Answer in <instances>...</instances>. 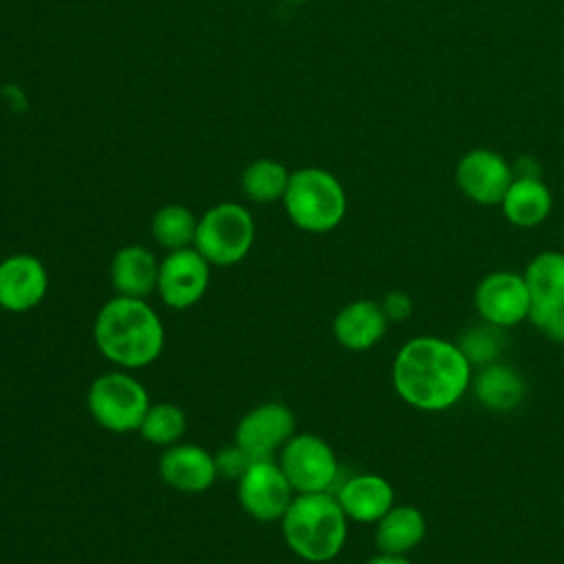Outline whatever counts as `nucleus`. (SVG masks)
<instances>
[{
	"instance_id": "obj_1",
	"label": "nucleus",
	"mask_w": 564,
	"mask_h": 564,
	"mask_svg": "<svg viewBox=\"0 0 564 564\" xmlns=\"http://www.w3.org/2000/svg\"><path fill=\"white\" fill-rule=\"evenodd\" d=\"M474 377L456 341L419 335L408 339L392 361L394 392L412 408L443 412L456 405L469 390Z\"/></svg>"
},
{
	"instance_id": "obj_2",
	"label": "nucleus",
	"mask_w": 564,
	"mask_h": 564,
	"mask_svg": "<svg viewBox=\"0 0 564 564\" xmlns=\"http://www.w3.org/2000/svg\"><path fill=\"white\" fill-rule=\"evenodd\" d=\"M93 339L101 357L121 370L134 372L161 357L165 328L148 300L115 295L97 311Z\"/></svg>"
},
{
	"instance_id": "obj_3",
	"label": "nucleus",
	"mask_w": 564,
	"mask_h": 564,
	"mask_svg": "<svg viewBox=\"0 0 564 564\" xmlns=\"http://www.w3.org/2000/svg\"><path fill=\"white\" fill-rule=\"evenodd\" d=\"M348 522L335 494H295L280 520V529L286 546L300 560L324 564L341 553Z\"/></svg>"
},
{
	"instance_id": "obj_4",
	"label": "nucleus",
	"mask_w": 564,
	"mask_h": 564,
	"mask_svg": "<svg viewBox=\"0 0 564 564\" xmlns=\"http://www.w3.org/2000/svg\"><path fill=\"white\" fill-rule=\"evenodd\" d=\"M282 205L297 229L326 234L344 220L348 203L335 174L324 167H300L291 172Z\"/></svg>"
},
{
	"instance_id": "obj_5",
	"label": "nucleus",
	"mask_w": 564,
	"mask_h": 564,
	"mask_svg": "<svg viewBox=\"0 0 564 564\" xmlns=\"http://www.w3.org/2000/svg\"><path fill=\"white\" fill-rule=\"evenodd\" d=\"M150 403L145 386L121 368L95 377L86 392V408L93 421L115 434L137 432Z\"/></svg>"
},
{
	"instance_id": "obj_6",
	"label": "nucleus",
	"mask_w": 564,
	"mask_h": 564,
	"mask_svg": "<svg viewBox=\"0 0 564 564\" xmlns=\"http://www.w3.org/2000/svg\"><path fill=\"white\" fill-rule=\"evenodd\" d=\"M256 240L251 212L240 203H218L209 207L196 227L194 249L212 267H231L247 258Z\"/></svg>"
},
{
	"instance_id": "obj_7",
	"label": "nucleus",
	"mask_w": 564,
	"mask_h": 564,
	"mask_svg": "<svg viewBox=\"0 0 564 564\" xmlns=\"http://www.w3.org/2000/svg\"><path fill=\"white\" fill-rule=\"evenodd\" d=\"M278 465L295 494L330 491L339 474L333 447L313 432H295L278 452Z\"/></svg>"
},
{
	"instance_id": "obj_8",
	"label": "nucleus",
	"mask_w": 564,
	"mask_h": 564,
	"mask_svg": "<svg viewBox=\"0 0 564 564\" xmlns=\"http://www.w3.org/2000/svg\"><path fill=\"white\" fill-rule=\"evenodd\" d=\"M236 496L247 516L258 522H280L295 491L275 458H258L240 474Z\"/></svg>"
},
{
	"instance_id": "obj_9",
	"label": "nucleus",
	"mask_w": 564,
	"mask_h": 564,
	"mask_svg": "<svg viewBox=\"0 0 564 564\" xmlns=\"http://www.w3.org/2000/svg\"><path fill=\"white\" fill-rule=\"evenodd\" d=\"M212 264L194 247L167 251L159 262L156 293L167 308L185 311L198 304L209 286Z\"/></svg>"
},
{
	"instance_id": "obj_10",
	"label": "nucleus",
	"mask_w": 564,
	"mask_h": 564,
	"mask_svg": "<svg viewBox=\"0 0 564 564\" xmlns=\"http://www.w3.org/2000/svg\"><path fill=\"white\" fill-rule=\"evenodd\" d=\"M293 434V410L280 401H264L242 414L234 432V443L240 445L253 460L275 458Z\"/></svg>"
},
{
	"instance_id": "obj_11",
	"label": "nucleus",
	"mask_w": 564,
	"mask_h": 564,
	"mask_svg": "<svg viewBox=\"0 0 564 564\" xmlns=\"http://www.w3.org/2000/svg\"><path fill=\"white\" fill-rule=\"evenodd\" d=\"M474 304L482 322L505 330L529 319L531 295L524 275L513 271L487 273L474 291Z\"/></svg>"
},
{
	"instance_id": "obj_12",
	"label": "nucleus",
	"mask_w": 564,
	"mask_h": 564,
	"mask_svg": "<svg viewBox=\"0 0 564 564\" xmlns=\"http://www.w3.org/2000/svg\"><path fill=\"white\" fill-rule=\"evenodd\" d=\"M511 181L513 170L507 159L487 148L469 150L456 163V185L478 205H500Z\"/></svg>"
},
{
	"instance_id": "obj_13",
	"label": "nucleus",
	"mask_w": 564,
	"mask_h": 564,
	"mask_svg": "<svg viewBox=\"0 0 564 564\" xmlns=\"http://www.w3.org/2000/svg\"><path fill=\"white\" fill-rule=\"evenodd\" d=\"M48 291V271L33 253H11L0 260V311L26 313Z\"/></svg>"
},
{
	"instance_id": "obj_14",
	"label": "nucleus",
	"mask_w": 564,
	"mask_h": 564,
	"mask_svg": "<svg viewBox=\"0 0 564 564\" xmlns=\"http://www.w3.org/2000/svg\"><path fill=\"white\" fill-rule=\"evenodd\" d=\"M161 480L181 494H203L218 478L216 458L196 443H174L159 456Z\"/></svg>"
},
{
	"instance_id": "obj_15",
	"label": "nucleus",
	"mask_w": 564,
	"mask_h": 564,
	"mask_svg": "<svg viewBox=\"0 0 564 564\" xmlns=\"http://www.w3.org/2000/svg\"><path fill=\"white\" fill-rule=\"evenodd\" d=\"M335 498L346 518L361 524H375L394 507V489L388 478L379 474H355L344 480Z\"/></svg>"
},
{
	"instance_id": "obj_16",
	"label": "nucleus",
	"mask_w": 564,
	"mask_h": 564,
	"mask_svg": "<svg viewBox=\"0 0 564 564\" xmlns=\"http://www.w3.org/2000/svg\"><path fill=\"white\" fill-rule=\"evenodd\" d=\"M390 319L375 300H352L344 304L333 319V335L339 346L352 352H364L377 346Z\"/></svg>"
},
{
	"instance_id": "obj_17",
	"label": "nucleus",
	"mask_w": 564,
	"mask_h": 564,
	"mask_svg": "<svg viewBox=\"0 0 564 564\" xmlns=\"http://www.w3.org/2000/svg\"><path fill=\"white\" fill-rule=\"evenodd\" d=\"M476 401L489 412H513L527 399L529 386L522 372L505 361H491L480 366L471 377V386Z\"/></svg>"
},
{
	"instance_id": "obj_18",
	"label": "nucleus",
	"mask_w": 564,
	"mask_h": 564,
	"mask_svg": "<svg viewBox=\"0 0 564 564\" xmlns=\"http://www.w3.org/2000/svg\"><path fill=\"white\" fill-rule=\"evenodd\" d=\"M159 262L161 260H156L143 245L121 247L110 262V284L115 295L148 300V295L156 291Z\"/></svg>"
},
{
	"instance_id": "obj_19",
	"label": "nucleus",
	"mask_w": 564,
	"mask_h": 564,
	"mask_svg": "<svg viewBox=\"0 0 564 564\" xmlns=\"http://www.w3.org/2000/svg\"><path fill=\"white\" fill-rule=\"evenodd\" d=\"M425 516L414 505H394L375 522V546L379 553L405 555L425 538Z\"/></svg>"
},
{
	"instance_id": "obj_20",
	"label": "nucleus",
	"mask_w": 564,
	"mask_h": 564,
	"mask_svg": "<svg viewBox=\"0 0 564 564\" xmlns=\"http://www.w3.org/2000/svg\"><path fill=\"white\" fill-rule=\"evenodd\" d=\"M505 218L516 227H538L551 214L553 198L542 178L516 176L500 200Z\"/></svg>"
},
{
	"instance_id": "obj_21",
	"label": "nucleus",
	"mask_w": 564,
	"mask_h": 564,
	"mask_svg": "<svg viewBox=\"0 0 564 564\" xmlns=\"http://www.w3.org/2000/svg\"><path fill=\"white\" fill-rule=\"evenodd\" d=\"M531 306H564V253L540 251L524 269Z\"/></svg>"
},
{
	"instance_id": "obj_22",
	"label": "nucleus",
	"mask_w": 564,
	"mask_h": 564,
	"mask_svg": "<svg viewBox=\"0 0 564 564\" xmlns=\"http://www.w3.org/2000/svg\"><path fill=\"white\" fill-rule=\"evenodd\" d=\"M196 227L198 218L192 214V209L178 203H167L159 207L150 223V231L156 245H161L165 251L194 247Z\"/></svg>"
},
{
	"instance_id": "obj_23",
	"label": "nucleus",
	"mask_w": 564,
	"mask_h": 564,
	"mask_svg": "<svg viewBox=\"0 0 564 564\" xmlns=\"http://www.w3.org/2000/svg\"><path fill=\"white\" fill-rule=\"evenodd\" d=\"M291 172L286 170V165H282L275 159H256L251 161L240 176V185L245 196L251 203H273V200H282L286 185H289Z\"/></svg>"
},
{
	"instance_id": "obj_24",
	"label": "nucleus",
	"mask_w": 564,
	"mask_h": 564,
	"mask_svg": "<svg viewBox=\"0 0 564 564\" xmlns=\"http://www.w3.org/2000/svg\"><path fill=\"white\" fill-rule=\"evenodd\" d=\"M185 430H187L185 410L178 408L176 403L159 401V403H150L137 432L145 443L165 449L174 443H181Z\"/></svg>"
},
{
	"instance_id": "obj_25",
	"label": "nucleus",
	"mask_w": 564,
	"mask_h": 564,
	"mask_svg": "<svg viewBox=\"0 0 564 564\" xmlns=\"http://www.w3.org/2000/svg\"><path fill=\"white\" fill-rule=\"evenodd\" d=\"M505 341H507L505 328L480 319V324L467 326L458 335L456 346L460 348L465 359L471 364V368H480V366H487V364L500 359Z\"/></svg>"
},
{
	"instance_id": "obj_26",
	"label": "nucleus",
	"mask_w": 564,
	"mask_h": 564,
	"mask_svg": "<svg viewBox=\"0 0 564 564\" xmlns=\"http://www.w3.org/2000/svg\"><path fill=\"white\" fill-rule=\"evenodd\" d=\"M529 322L551 341L564 344V306H531Z\"/></svg>"
},
{
	"instance_id": "obj_27",
	"label": "nucleus",
	"mask_w": 564,
	"mask_h": 564,
	"mask_svg": "<svg viewBox=\"0 0 564 564\" xmlns=\"http://www.w3.org/2000/svg\"><path fill=\"white\" fill-rule=\"evenodd\" d=\"M216 458V469H218V476H225V478H240V474L251 465V456L236 443L223 447L218 454H214Z\"/></svg>"
},
{
	"instance_id": "obj_28",
	"label": "nucleus",
	"mask_w": 564,
	"mask_h": 564,
	"mask_svg": "<svg viewBox=\"0 0 564 564\" xmlns=\"http://www.w3.org/2000/svg\"><path fill=\"white\" fill-rule=\"evenodd\" d=\"M379 304L390 322H403L412 315V297L405 291H390Z\"/></svg>"
},
{
	"instance_id": "obj_29",
	"label": "nucleus",
	"mask_w": 564,
	"mask_h": 564,
	"mask_svg": "<svg viewBox=\"0 0 564 564\" xmlns=\"http://www.w3.org/2000/svg\"><path fill=\"white\" fill-rule=\"evenodd\" d=\"M366 564H412L405 555H390V553H379L372 555Z\"/></svg>"
},
{
	"instance_id": "obj_30",
	"label": "nucleus",
	"mask_w": 564,
	"mask_h": 564,
	"mask_svg": "<svg viewBox=\"0 0 564 564\" xmlns=\"http://www.w3.org/2000/svg\"><path fill=\"white\" fill-rule=\"evenodd\" d=\"M289 2H304V0H289Z\"/></svg>"
}]
</instances>
